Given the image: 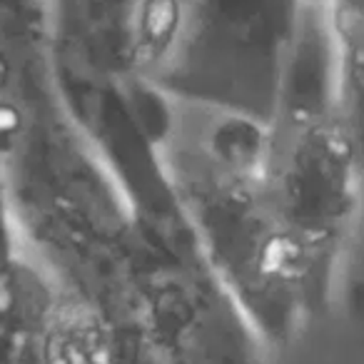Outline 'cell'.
<instances>
[{"label": "cell", "instance_id": "6da1fadb", "mask_svg": "<svg viewBox=\"0 0 364 364\" xmlns=\"http://www.w3.org/2000/svg\"><path fill=\"white\" fill-rule=\"evenodd\" d=\"M272 213L322 264L337 255L362 198L364 155L337 110L292 122L269 137L264 175Z\"/></svg>", "mask_w": 364, "mask_h": 364}]
</instances>
